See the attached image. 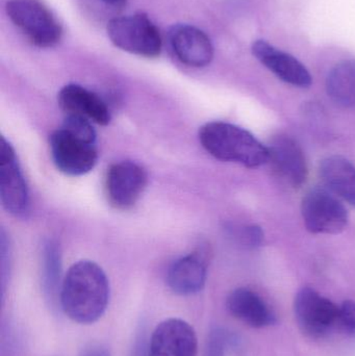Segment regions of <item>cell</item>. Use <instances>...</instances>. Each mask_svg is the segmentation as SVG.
<instances>
[{"mask_svg":"<svg viewBox=\"0 0 355 356\" xmlns=\"http://www.w3.org/2000/svg\"><path fill=\"white\" fill-rule=\"evenodd\" d=\"M110 299V284L101 267L91 261L71 266L63 280L60 302L72 321L92 324L106 313Z\"/></svg>","mask_w":355,"mask_h":356,"instance_id":"1","label":"cell"},{"mask_svg":"<svg viewBox=\"0 0 355 356\" xmlns=\"http://www.w3.org/2000/svg\"><path fill=\"white\" fill-rule=\"evenodd\" d=\"M50 150L56 168L64 175L81 177L93 170L98 152L91 121L67 115L62 127L50 137Z\"/></svg>","mask_w":355,"mask_h":356,"instance_id":"2","label":"cell"},{"mask_svg":"<svg viewBox=\"0 0 355 356\" xmlns=\"http://www.w3.org/2000/svg\"><path fill=\"white\" fill-rule=\"evenodd\" d=\"M202 147L217 160L258 168L268 163V148L251 133L231 123H206L199 131Z\"/></svg>","mask_w":355,"mask_h":356,"instance_id":"3","label":"cell"},{"mask_svg":"<svg viewBox=\"0 0 355 356\" xmlns=\"http://www.w3.org/2000/svg\"><path fill=\"white\" fill-rule=\"evenodd\" d=\"M6 13L12 22L38 47H53L62 39V26L39 0H8Z\"/></svg>","mask_w":355,"mask_h":356,"instance_id":"4","label":"cell"},{"mask_svg":"<svg viewBox=\"0 0 355 356\" xmlns=\"http://www.w3.org/2000/svg\"><path fill=\"white\" fill-rule=\"evenodd\" d=\"M108 35L116 47L145 58H156L162 50L158 27L144 14L117 17L108 22Z\"/></svg>","mask_w":355,"mask_h":356,"instance_id":"5","label":"cell"},{"mask_svg":"<svg viewBox=\"0 0 355 356\" xmlns=\"http://www.w3.org/2000/svg\"><path fill=\"white\" fill-rule=\"evenodd\" d=\"M302 215L306 229L316 234H339L347 227L348 213L333 192L314 188L302 199Z\"/></svg>","mask_w":355,"mask_h":356,"instance_id":"6","label":"cell"},{"mask_svg":"<svg viewBox=\"0 0 355 356\" xmlns=\"http://www.w3.org/2000/svg\"><path fill=\"white\" fill-rule=\"evenodd\" d=\"M294 312L300 330L310 338H323L337 328L339 307L312 288L297 293Z\"/></svg>","mask_w":355,"mask_h":356,"instance_id":"7","label":"cell"},{"mask_svg":"<svg viewBox=\"0 0 355 356\" xmlns=\"http://www.w3.org/2000/svg\"><path fill=\"white\" fill-rule=\"evenodd\" d=\"M0 199L10 215L22 217L28 211L26 181L21 172L14 148L3 137L0 143Z\"/></svg>","mask_w":355,"mask_h":356,"instance_id":"8","label":"cell"},{"mask_svg":"<svg viewBox=\"0 0 355 356\" xmlns=\"http://www.w3.org/2000/svg\"><path fill=\"white\" fill-rule=\"evenodd\" d=\"M146 186L147 173L137 163L131 161L115 163L106 172V196L116 209L133 207L143 194Z\"/></svg>","mask_w":355,"mask_h":356,"instance_id":"9","label":"cell"},{"mask_svg":"<svg viewBox=\"0 0 355 356\" xmlns=\"http://www.w3.org/2000/svg\"><path fill=\"white\" fill-rule=\"evenodd\" d=\"M267 148L268 163L277 177L293 188H299L306 181L308 169L306 156L293 138L287 135L276 136Z\"/></svg>","mask_w":355,"mask_h":356,"instance_id":"10","label":"cell"},{"mask_svg":"<svg viewBox=\"0 0 355 356\" xmlns=\"http://www.w3.org/2000/svg\"><path fill=\"white\" fill-rule=\"evenodd\" d=\"M195 330L181 319L165 320L152 332L149 356H197Z\"/></svg>","mask_w":355,"mask_h":356,"instance_id":"11","label":"cell"},{"mask_svg":"<svg viewBox=\"0 0 355 356\" xmlns=\"http://www.w3.org/2000/svg\"><path fill=\"white\" fill-rule=\"evenodd\" d=\"M168 38L175 56L187 66L202 68L208 66L214 58V47L210 38L197 27L173 25L169 29Z\"/></svg>","mask_w":355,"mask_h":356,"instance_id":"12","label":"cell"},{"mask_svg":"<svg viewBox=\"0 0 355 356\" xmlns=\"http://www.w3.org/2000/svg\"><path fill=\"white\" fill-rule=\"evenodd\" d=\"M252 54L285 83L298 88H308L312 85V75L302 62L265 40H258L252 44Z\"/></svg>","mask_w":355,"mask_h":356,"instance_id":"13","label":"cell"},{"mask_svg":"<svg viewBox=\"0 0 355 356\" xmlns=\"http://www.w3.org/2000/svg\"><path fill=\"white\" fill-rule=\"evenodd\" d=\"M58 99L66 115L83 117L99 125H108L112 119L106 102L81 86L75 83L65 86L58 93Z\"/></svg>","mask_w":355,"mask_h":356,"instance_id":"14","label":"cell"},{"mask_svg":"<svg viewBox=\"0 0 355 356\" xmlns=\"http://www.w3.org/2000/svg\"><path fill=\"white\" fill-rule=\"evenodd\" d=\"M226 307L236 319L254 328H265L276 323V315L268 303L254 291L240 288L233 291Z\"/></svg>","mask_w":355,"mask_h":356,"instance_id":"15","label":"cell"},{"mask_svg":"<svg viewBox=\"0 0 355 356\" xmlns=\"http://www.w3.org/2000/svg\"><path fill=\"white\" fill-rule=\"evenodd\" d=\"M206 282V261L198 254H190L177 259L169 268L167 274L169 288L183 296L200 292Z\"/></svg>","mask_w":355,"mask_h":356,"instance_id":"16","label":"cell"},{"mask_svg":"<svg viewBox=\"0 0 355 356\" xmlns=\"http://www.w3.org/2000/svg\"><path fill=\"white\" fill-rule=\"evenodd\" d=\"M321 177L331 192L355 207V166L341 156H331L320 163Z\"/></svg>","mask_w":355,"mask_h":356,"instance_id":"17","label":"cell"},{"mask_svg":"<svg viewBox=\"0 0 355 356\" xmlns=\"http://www.w3.org/2000/svg\"><path fill=\"white\" fill-rule=\"evenodd\" d=\"M327 92L337 106L355 108V60H343L329 71Z\"/></svg>","mask_w":355,"mask_h":356,"instance_id":"18","label":"cell"},{"mask_svg":"<svg viewBox=\"0 0 355 356\" xmlns=\"http://www.w3.org/2000/svg\"><path fill=\"white\" fill-rule=\"evenodd\" d=\"M60 253L58 245L49 241L43 250V284L46 294L51 300L56 298L60 288Z\"/></svg>","mask_w":355,"mask_h":356,"instance_id":"19","label":"cell"},{"mask_svg":"<svg viewBox=\"0 0 355 356\" xmlns=\"http://www.w3.org/2000/svg\"><path fill=\"white\" fill-rule=\"evenodd\" d=\"M229 238L245 249H256L264 243V232L258 225H229L226 227Z\"/></svg>","mask_w":355,"mask_h":356,"instance_id":"20","label":"cell"},{"mask_svg":"<svg viewBox=\"0 0 355 356\" xmlns=\"http://www.w3.org/2000/svg\"><path fill=\"white\" fill-rule=\"evenodd\" d=\"M337 330L346 334H355V301L346 300L340 305Z\"/></svg>","mask_w":355,"mask_h":356,"instance_id":"21","label":"cell"},{"mask_svg":"<svg viewBox=\"0 0 355 356\" xmlns=\"http://www.w3.org/2000/svg\"><path fill=\"white\" fill-rule=\"evenodd\" d=\"M229 337L223 330H213L208 337L206 356H224Z\"/></svg>","mask_w":355,"mask_h":356,"instance_id":"22","label":"cell"},{"mask_svg":"<svg viewBox=\"0 0 355 356\" xmlns=\"http://www.w3.org/2000/svg\"><path fill=\"white\" fill-rule=\"evenodd\" d=\"M81 356H110L108 350L100 345H90L83 349Z\"/></svg>","mask_w":355,"mask_h":356,"instance_id":"23","label":"cell"},{"mask_svg":"<svg viewBox=\"0 0 355 356\" xmlns=\"http://www.w3.org/2000/svg\"><path fill=\"white\" fill-rule=\"evenodd\" d=\"M102 1L115 10H121L126 6V0H102Z\"/></svg>","mask_w":355,"mask_h":356,"instance_id":"24","label":"cell"}]
</instances>
